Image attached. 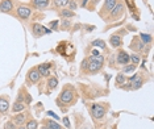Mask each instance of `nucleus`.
Wrapping results in <instances>:
<instances>
[{
	"label": "nucleus",
	"instance_id": "f3484780",
	"mask_svg": "<svg viewBox=\"0 0 154 129\" xmlns=\"http://www.w3.org/2000/svg\"><path fill=\"white\" fill-rule=\"evenodd\" d=\"M8 107H9L8 99H5V97H0V113L8 112Z\"/></svg>",
	"mask_w": 154,
	"mask_h": 129
},
{
	"label": "nucleus",
	"instance_id": "6ab92c4d",
	"mask_svg": "<svg viewBox=\"0 0 154 129\" xmlns=\"http://www.w3.org/2000/svg\"><path fill=\"white\" fill-rule=\"evenodd\" d=\"M57 86H58V79L55 76H50V79L48 81V87L50 90H54Z\"/></svg>",
	"mask_w": 154,
	"mask_h": 129
},
{
	"label": "nucleus",
	"instance_id": "ddd939ff",
	"mask_svg": "<svg viewBox=\"0 0 154 129\" xmlns=\"http://www.w3.org/2000/svg\"><path fill=\"white\" fill-rule=\"evenodd\" d=\"M26 121V116L24 113H20L16 115V116H13V123H15L16 127H21V125Z\"/></svg>",
	"mask_w": 154,
	"mask_h": 129
},
{
	"label": "nucleus",
	"instance_id": "0eeeda50",
	"mask_svg": "<svg viewBox=\"0 0 154 129\" xmlns=\"http://www.w3.org/2000/svg\"><path fill=\"white\" fill-rule=\"evenodd\" d=\"M32 30H33V33L36 34V36H42V34H50L51 33L50 29H46V28H44L41 24H38V23L33 24V25H32Z\"/></svg>",
	"mask_w": 154,
	"mask_h": 129
},
{
	"label": "nucleus",
	"instance_id": "1a4fd4ad",
	"mask_svg": "<svg viewBox=\"0 0 154 129\" xmlns=\"http://www.w3.org/2000/svg\"><path fill=\"white\" fill-rule=\"evenodd\" d=\"M72 97H74V91H72L71 88H66L61 94V102L69 104V103H71Z\"/></svg>",
	"mask_w": 154,
	"mask_h": 129
},
{
	"label": "nucleus",
	"instance_id": "f704fd0d",
	"mask_svg": "<svg viewBox=\"0 0 154 129\" xmlns=\"http://www.w3.org/2000/svg\"><path fill=\"white\" fill-rule=\"evenodd\" d=\"M87 65H88V59H85L82 62V69H87Z\"/></svg>",
	"mask_w": 154,
	"mask_h": 129
},
{
	"label": "nucleus",
	"instance_id": "a878e982",
	"mask_svg": "<svg viewBox=\"0 0 154 129\" xmlns=\"http://www.w3.org/2000/svg\"><path fill=\"white\" fill-rule=\"evenodd\" d=\"M54 2V5L55 7H59V8H63V7H66L69 4L70 0H53Z\"/></svg>",
	"mask_w": 154,
	"mask_h": 129
},
{
	"label": "nucleus",
	"instance_id": "39448f33",
	"mask_svg": "<svg viewBox=\"0 0 154 129\" xmlns=\"http://www.w3.org/2000/svg\"><path fill=\"white\" fill-rule=\"evenodd\" d=\"M119 2H120V0H106V2H104L103 8H101V16H104V15H107V13H109L112 9L115 8V5H116Z\"/></svg>",
	"mask_w": 154,
	"mask_h": 129
},
{
	"label": "nucleus",
	"instance_id": "f257e3e1",
	"mask_svg": "<svg viewBox=\"0 0 154 129\" xmlns=\"http://www.w3.org/2000/svg\"><path fill=\"white\" fill-rule=\"evenodd\" d=\"M88 59V65H87V70L90 72H97L103 67L104 63V57L101 54H96V55H91Z\"/></svg>",
	"mask_w": 154,
	"mask_h": 129
},
{
	"label": "nucleus",
	"instance_id": "2eb2a0df",
	"mask_svg": "<svg viewBox=\"0 0 154 129\" xmlns=\"http://www.w3.org/2000/svg\"><path fill=\"white\" fill-rule=\"evenodd\" d=\"M143 46H145V44H142V41H140V38H133V41H132V45H131V48L133 49V50H142Z\"/></svg>",
	"mask_w": 154,
	"mask_h": 129
},
{
	"label": "nucleus",
	"instance_id": "c756f323",
	"mask_svg": "<svg viewBox=\"0 0 154 129\" xmlns=\"http://www.w3.org/2000/svg\"><path fill=\"white\" fill-rule=\"evenodd\" d=\"M5 129H17V127L15 125L13 121H8V123L5 124Z\"/></svg>",
	"mask_w": 154,
	"mask_h": 129
},
{
	"label": "nucleus",
	"instance_id": "393cba45",
	"mask_svg": "<svg viewBox=\"0 0 154 129\" xmlns=\"http://www.w3.org/2000/svg\"><path fill=\"white\" fill-rule=\"evenodd\" d=\"M46 127H49L50 129H62V127L59 124H57L55 121H53V120H48L46 121Z\"/></svg>",
	"mask_w": 154,
	"mask_h": 129
},
{
	"label": "nucleus",
	"instance_id": "cd10ccee",
	"mask_svg": "<svg viewBox=\"0 0 154 129\" xmlns=\"http://www.w3.org/2000/svg\"><path fill=\"white\" fill-rule=\"evenodd\" d=\"M92 45L94 46H100V48H106V42H104V41H101V40H96V41H94L92 42Z\"/></svg>",
	"mask_w": 154,
	"mask_h": 129
},
{
	"label": "nucleus",
	"instance_id": "412c9836",
	"mask_svg": "<svg viewBox=\"0 0 154 129\" xmlns=\"http://www.w3.org/2000/svg\"><path fill=\"white\" fill-rule=\"evenodd\" d=\"M116 84L117 86H121V84H124L125 82H127V76H125L124 74H122V72H120V74H117L116 75Z\"/></svg>",
	"mask_w": 154,
	"mask_h": 129
},
{
	"label": "nucleus",
	"instance_id": "a211bd4d",
	"mask_svg": "<svg viewBox=\"0 0 154 129\" xmlns=\"http://www.w3.org/2000/svg\"><path fill=\"white\" fill-rule=\"evenodd\" d=\"M24 108H25V104L24 103H21V102H19V100H17V102L13 104V107H12V111L15 113H17V112H21V111L24 109Z\"/></svg>",
	"mask_w": 154,
	"mask_h": 129
},
{
	"label": "nucleus",
	"instance_id": "e433bc0d",
	"mask_svg": "<svg viewBox=\"0 0 154 129\" xmlns=\"http://www.w3.org/2000/svg\"><path fill=\"white\" fill-rule=\"evenodd\" d=\"M17 129H25V127H23L21 125V127H17Z\"/></svg>",
	"mask_w": 154,
	"mask_h": 129
},
{
	"label": "nucleus",
	"instance_id": "72a5a7b5",
	"mask_svg": "<svg viewBox=\"0 0 154 129\" xmlns=\"http://www.w3.org/2000/svg\"><path fill=\"white\" fill-rule=\"evenodd\" d=\"M62 23H63V25H62V29H67L69 25H70V23L67 21V20H65V21H62Z\"/></svg>",
	"mask_w": 154,
	"mask_h": 129
},
{
	"label": "nucleus",
	"instance_id": "2f4dec72",
	"mask_svg": "<svg viewBox=\"0 0 154 129\" xmlns=\"http://www.w3.org/2000/svg\"><path fill=\"white\" fill-rule=\"evenodd\" d=\"M63 124L66 128H70V121H69V117H63Z\"/></svg>",
	"mask_w": 154,
	"mask_h": 129
},
{
	"label": "nucleus",
	"instance_id": "5701e85b",
	"mask_svg": "<svg viewBox=\"0 0 154 129\" xmlns=\"http://www.w3.org/2000/svg\"><path fill=\"white\" fill-rule=\"evenodd\" d=\"M140 38H141L142 44H150V42H152V36H150V34L141 33V34H140Z\"/></svg>",
	"mask_w": 154,
	"mask_h": 129
},
{
	"label": "nucleus",
	"instance_id": "f8f14e48",
	"mask_svg": "<svg viewBox=\"0 0 154 129\" xmlns=\"http://www.w3.org/2000/svg\"><path fill=\"white\" fill-rule=\"evenodd\" d=\"M50 4V0H33V5L36 9H45Z\"/></svg>",
	"mask_w": 154,
	"mask_h": 129
},
{
	"label": "nucleus",
	"instance_id": "9d476101",
	"mask_svg": "<svg viewBox=\"0 0 154 129\" xmlns=\"http://www.w3.org/2000/svg\"><path fill=\"white\" fill-rule=\"evenodd\" d=\"M12 9H13L12 0H3V2L0 3V11H2V12L8 13V12H11Z\"/></svg>",
	"mask_w": 154,
	"mask_h": 129
},
{
	"label": "nucleus",
	"instance_id": "20e7f679",
	"mask_svg": "<svg viewBox=\"0 0 154 129\" xmlns=\"http://www.w3.org/2000/svg\"><path fill=\"white\" fill-rule=\"evenodd\" d=\"M122 11H124V5H122V3L119 2L117 4L115 5V8L109 12V19L111 20H116V19H119V17H121Z\"/></svg>",
	"mask_w": 154,
	"mask_h": 129
},
{
	"label": "nucleus",
	"instance_id": "f03ea898",
	"mask_svg": "<svg viewBox=\"0 0 154 129\" xmlns=\"http://www.w3.org/2000/svg\"><path fill=\"white\" fill-rule=\"evenodd\" d=\"M106 107L101 106V104H94L92 107H91V113H92V116L96 118V120H101L104 116H106Z\"/></svg>",
	"mask_w": 154,
	"mask_h": 129
},
{
	"label": "nucleus",
	"instance_id": "dca6fc26",
	"mask_svg": "<svg viewBox=\"0 0 154 129\" xmlns=\"http://www.w3.org/2000/svg\"><path fill=\"white\" fill-rule=\"evenodd\" d=\"M109 42H111V45H112V48H120L121 44H122V41H121V37H120V36L115 34V36H111Z\"/></svg>",
	"mask_w": 154,
	"mask_h": 129
},
{
	"label": "nucleus",
	"instance_id": "aec40b11",
	"mask_svg": "<svg viewBox=\"0 0 154 129\" xmlns=\"http://www.w3.org/2000/svg\"><path fill=\"white\" fill-rule=\"evenodd\" d=\"M137 69V65H125L124 69H122V74H129V72H133Z\"/></svg>",
	"mask_w": 154,
	"mask_h": 129
},
{
	"label": "nucleus",
	"instance_id": "4468645a",
	"mask_svg": "<svg viewBox=\"0 0 154 129\" xmlns=\"http://www.w3.org/2000/svg\"><path fill=\"white\" fill-rule=\"evenodd\" d=\"M28 75H29V81L32 82V83H37L38 81H40V78H41L40 72L37 71V69H32Z\"/></svg>",
	"mask_w": 154,
	"mask_h": 129
},
{
	"label": "nucleus",
	"instance_id": "c9c22d12",
	"mask_svg": "<svg viewBox=\"0 0 154 129\" xmlns=\"http://www.w3.org/2000/svg\"><path fill=\"white\" fill-rule=\"evenodd\" d=\"M41 129H50V128H49V127H46V125H44V127L41 128Z\"/></svg>",
	"mask_w": 154,
	"mask_h": 129
},
{
	"label": "nucleus",
	"instance_id": "9b49d317",
	"mask_svg": "<svg viewBox=\"0 0 154 129\" xmlns=\"http://www.w3.org/2000/svg\"><path fill=\"white\" fill-rule=\"evenodd\" d=\"M36 69H37V71L40 72L41 76H50V65H49V63L40 65Z\"/></svg>",
	"mask_w": 154,
	"mask_h": 129
},
{
	"label": "nucleus",
	"instance_id": "7c9ffc66",
	"mask_svg": "<svg viewBox=\"0 0 154 129\" xmlns=\"http://www.w3.org/2000/svg\"><path fill=\"white\" fill-rule=\"evenodd\" d=\"M48 116H51L53 118H55V120H59V118H61V117H58L54 112H51V111H49V112H48Z\"/></svg>",
	"mask_w": 154,
	"mask_h": 129
},
{
	"label": "nucleus",
	"instance_id": "c85d7f7f",
	"mask_svg": "<svg viewBox=\"0 0 154 129\" xmlns=\"http://www.w3.org/2000/svg\"><path fill=\"white\" fill-rule=\"evenodd\" d=\"M69 8H70V11H72V12H74L75 11V9H76V3L74 2V0H70V2H69Z\"/></svg>",
	"mask_w": 154,
	"mask_h": 129
},
{
	"label": "nucleus",
	"instance_id": "473e14b6",
	"mask_svg": "<svg viewBox=\"0 0 154 129\" xmlns=\"http://www.w3.org/2000/svg\"><path fill=\"white\" fill-rule=\"evenodd\" d=\"M57 26H58V21H51L50 30H51V29H57Z\"/></svg>",
	"mask_w": 154,
	"mask_h": 129
},
{
	"label": "nucleus",
	"instance_id": "bb28decb",
	"mask_svg": "<svg viewBox=\"0 0 154 129\" xmlns=\"http://www.w3.org/2000/svg\"><path fill=\"white\" fill-rule=\"evenodd\" d=\"M129 58H131V62L133 65L140 63V55L138 54H129Z\"/></svg>",
	"mask_w": 154,
	"mask_h": 129
},
{
	"label": "nucleus",
	"instance_id": "423d86ee",
	"mask_svg": "<svg viewBox=\"0 0 154 129\" xmlns=\"http://www.w3.org/2000/svg\"><path fill=\"white\" fill-rule=\"evenodd\" d=\"M142 83H143V81H142L141 76H140V74H134L131 79H129V86H132V87H131L132 90H138V88H141Z\"/></svg>",
	"mask_w": 154,
	"mask_h": 129
},
{
	"label": "nucleus",
	"instance_id": "b1692460",
	"mask_svg": "<svg viewBox=\"0 0 154 129\" xmlns=\"http://www.w3.org/2000/svg\"><path fill=\"white\" fill-rule=\"evenodd\" d=\"M37 128H38V123L36 120H33V118L28 121L26 125H25V129H37Z\"/></svg>",
	"mask_w": 154,
	"mask_h": 129
},
{
	"label": "nucleus",
	"instance_id": "6e6552de",
	"mask_svg": "<svg viewBox=\"0 0 154 129\" xmlns=\"http://www.w3.org/2000/svg\"><path fill=\"white\" fill-rule=\"evenodd\" d=\"M116 61L119 65H129V62H131V58H129V54L127 51L124 50H120L117 53V57H116Z\"/></svg>",
	"mask_w": 154,
	"mask_h": 129
},
{
	"label": "nucleus",
	"instance_id": "4be33fe9",
	"mask_svg": "<svg viewBox=\"0 0 154 129\" xmlns=\"http://www.w3.org/2000/svg\"><path fill=\"white\" fill-rule=\"evenodd\" d=\"M61 16L65 17V19H70V17H74L75 13L72 11H70V9H62V11H61Z\"/></svg>",
	"mask_w": 154,
	"mask_h": 129
},
{
	"label": "nucleus",
	"instance_id": "7ed1b4c3",
	"mask_svg": "<svg viewBox=\"0 0 154 129\" xmlns=\"http://www.w3.org/2000/svg\"><path fill=\"white\" fill-rule=\"evenodd\" d=\"M16 12H17V16H19L20 19H23V20H28L30 16H32V9H30L29 7H25V5L17 7Z\"/></svg>",
	"mask_w": 154,
	"mask_h": 129
}]
</instances>
